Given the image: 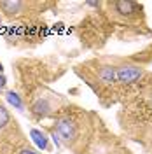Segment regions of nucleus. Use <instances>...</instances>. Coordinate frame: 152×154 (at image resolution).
I'll list each match as a JSON object with an SVG mask.
<instances>
[{
  "label": "nucleus",
  "instance_id": "f257e3e1",
  "mask_svg": "<svg viewBox=\"0 0 152 154\" xmlns=\"http://www.w3.org/2000/svg\"><path fill=\"white\" fill-rule=\"evenodd\" d=\"M49 33V26L40 19H25L5 28L4 38L9 46L16 48H33L44 42Z\"/></svg>",
  "mask_w": 152,
  "mask_h": 154
},
{
  "label": "nucleus",
  "instance_id": "f03ea898",
  "mask_svg": "<svg viewBox=\"0 0 152 154\" xmlns=\"http://www.w3.org/2000/svg\"><path fill=\"white\" fill-rule=\"evenodd\" d=\"M86 123L82 121V116L67 114L61 112L54 121V131L59 144L72 149L74 152H81L84 147V130Z\"/></svg>",
  "mask_w": 152,
  "mask_h": 154
},
{
  "label": "nucleus",
  "instance_id": "7ed1b4c3",
  "mask_svg": "<svg viewBox=\"0 0 152 154\" xmlns=\"http://www.w3.org/2000/svg\"><path fill=\"white\" fill-rule=\"evenodd\" d=\"M46 7H51L47 2H28V0H2L0 11L7 19H33Z\"/></svg>",
  "mask_w": 152,
  "mask_h": 154
},
{
  "label": "nucleus",
  "instance_id": "20e7f679",
  "mask_svg": "<svg viewBox=\"0 0 152 154\" xmlns=\"http://www.w3.org/2000/svg\"><path fill=\"white\" fill-rule=\"evenodd\" d=\"M115 75H117V84L121 86H135L145 77V70L135 63L123 61L115 65Z\"/></svg>",
  "mask_w": 152,
  "mask_h": 154
},
{
  "label": "nucleus",
  "instance_id": "39448f33",
  "mask_svg": "<svg viewBox=\"0 0 152 154\" xmlns=\"http://www.w3.org/2000/svg\"><path fill=\"white\" fill-rule=\"evenodd\" d=\"M105 5L114 18L121 21H131L133 16H138V12H142V5L136 2H107Z\"/></svg>",
  "mask_w": 152,
  "mask_h": 154
},
{
  "label": "nucleus",
  "instance_id": "423d86ee",
  "mask_svg": "<svg viewBox=\"0 0 152 154\" xmlns=\"http://www.w3.org/2000/svg\"><path fill=\"white\" fill-rule=\"evenodd\" d=\"M93 82L100 84L102 88H110L117 84V75H115V65H110V63H98L96 68L93 70ZM89 82V86L93 84Z\"/></svg>",
  "mask_w": 152,
  "mask_h": 154
},
{
  "label": "nucleus",
  "instance_id": "0eeeda50",
  "mask_svg": "<svg viewBox=\"0 0 152 154\" xmlns=\"http://www.w3.org/2000/svg\"><path fill=\"white\" fill-rule=\"evenodd\" d=\"M14 128H18V123L12 119V116L7 110V107L0 102V138L4 135H7L11 130H14Z\"/></svg>",
  "mask_w": 152,
  "mask_h": 154
},
{
  "label": "nucleus",
  "instance_id": "6e6552de",
  "mask_svg": "<svg viewBox=\"0 0 152 154\" xmlns=\"http://www.w3.org/2000/svg\"><path fill=\"white\" fill-rule=\"evenodd\" d=\"M30 137H32V140H33V144L37 145L38 149H42V151H51L53 147H51V142H49V137L46 131H42V130H38V128H32L30 130Z\"/></svg>",
  "mask_w": 152,
  "mask_h": 154
},
{
  "label": "nucleus",
  "instance_id": "1a4fd4ad",
  "mask_svg": "<svg viewBox=\"0 0 152 154\" xmlns=\"http://www.w3.org/2000/svg\"><path fill=\"white\" fill-rule=\"evenodd\" d=\"M5 100H7L16 110H19V112L25 110V102H23V98H21L16 91H12V89H11V91H5Z\"/></svg>",
  "mask_w": 152,
  "mask_h": 154
},
{
  "label": "nucleus",
  "instance_id": "9d476101",
  "mask_svg": "<svg viewBox=\"0 0 152 154\" xmlns=\"http://www.w3.org/2000/svg\"><path fill=\"white\" fill-rule=\"evenodd\" d=\"M16 154H38V152L35 149L28 147V145H23V147H19L18 151H16Z\"/></svg>",
  "mask_w": 152,
  "mask_h": 154
},
{
  "label": "nucleus",
  "instance_id": "9b49d317",
  "mask_svg": "<svg viewBox=\"0 0 152 154\" xmlns=\"http://www.w3.org/2000/svg\"><path fill=\"white\" fill-rule=\"evenodd\" d=\"M5 86H7V77L4 75V74H0V91L5 89Z\"/></svg>",
  "mask_w": 152,
  "mask_h": 154
},
{
  "label": "nucleus",
  "instance_id": "f8f14e48",
  "mask_svg": "<svg viewBox=\"0 0 152 154\" xmlns=\"http://www.w3.org/2000/svg\"><path fill=\"white\" fill-rule=\"evenodd\" d=\"M0 74H4V63L0 61Z\"/></svg>",
  "mask_w": 152,
  "mask_h": 154
},
{
  "label": "nucleus",
  "instance_id": "ddd939ff",
  "mask_svg": "<svg viewBox=\"0 0 152 154\" xmlns=\"http://www.w3.org/2000/svg\"><path fill=\"white\" fill-rule=\"evenodd\" d=\"M0 25H2V16H0Z\"/></svg>",
  "mask_w": 152,
  "mask_h": 154
}]
</instances>
